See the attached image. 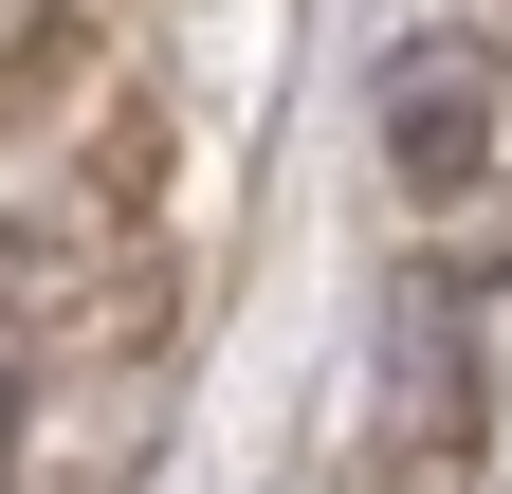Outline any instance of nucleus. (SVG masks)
Returning a JSON list of instances; mask_svg holds the SVG:
<instances>
[{"label": "nucleus", "mask_w": 512, "mask_h": 494, "mask_svg": "<svg viewBox=\"0 0 512 494\" xmlns=\"http://www.w3.org/2000/svg\"><path fill=\"white\" fill-rule=\"evenodd\" d=\"M384 165H403L421 202H458V183L494 165V74H476L458 37H403V55H384Z\"/></svg>", "instance_id": "1"}, {"label": "nucleus", "mask_w": 512, "mask_h": 494, "mask_svg": "<svg viewBox=\"0 0 512 494\" xmlns=\"http://www.w3.org/2000/svg\"><path fill=\"white\" fill-rule=\"evenodd\" d=\"M384 366H403V440H458V293H439V275H403V293H384Z\"/></svg>", "instance_id": "2"}]
</instances>
